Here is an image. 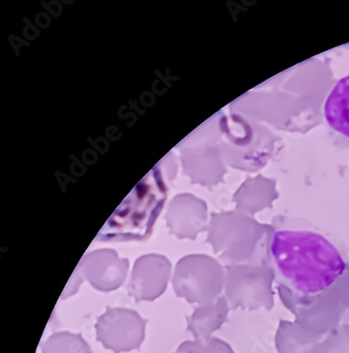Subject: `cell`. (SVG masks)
<instances>
[{
  "label": "cell",
  "mask_w": 349,
  "mask_h": 353,
  "mask_svg": "<svg viewBox=\"0 0 349 353\" xmlns=\"http://www.w3.org/2000/svg\"><path fill=\"white\" fill-rule=\"evenodd\" d=\"M268 256L278 285L297 305L308 309L336 291L349 274L346 252L315 230H275Z\"/></svg>",
  "instance_id": "6da1fadb"
},
{
  "label": "cell",
  "mask_w": 349,
  "mask_h": 353,
  "mask_svg": "<svg viewBox=\"0 0 349 353\" xmlns=\"http://www.w3.org/2000/svg\"><path fill=\"white\" fill-rule=\"evenodd\" d=\"M159 165L132 190L97 236L98 241H143L161 212L167 188Z\"/></svg>",
  "instance_id": "7a4b0ae2"
},
{
  "label": "cell",
  "mask_w": 349,
  "mask_h": 353,
  "mask_svg": "<svg viewBox=\"0 0 349 353\" xmlns=\"http://www.w3.org/2000/svg\"><path fill=\"white\" fill-rule=\"evenodd\" d=\"M146 323L147 319L135 311L108 307L97 321V341L114 353L139 349L145 340Z\"/></svg>",
  "instance_id": "3957f363"
},
{
  "label": "cell",
  "mask_w": 349,
  "mask_h": 353,
  "mask_svg": "<svg viewBox=\"0 0 349 353\" xmlns=\"http://www.w3.org/2000/svg\"><path fill=\"white\" fill-rule=\"evenodd\" d=\"M217 271L212 260L204 256L191 255L177 262L172 278L177 297L188 303H204L216 291Z\"/></svg>",
  "instance_id": "277c9868"
},
{
  "label": "cell",
  "mask_w": 349,
  "mask_h": 353,
  "mask_svg": "<svg viewBox=\"0 0 349 353\" xmlns=\"http://www.w3.org/2000/svg\"><path fill=\"white\" fill-rule=\"evenodd\" d=\"M171 262L165 256L151 254L138 258L130 280L129 295L136 303L159 299L168 285Z\"/></svg>",
  "instance_id": "5b68a950"
},
{
  "label": "cell",
  "mask_w": 349,
  "mask_h": 353,
  "mask_svg": "<svg viewBox=\"0 0 349 353\" xmlns=\"http://www.w3.org/2000/svg\"><path fill=\"white\" fill-rule=\"evenodd\" d=\"M129 265V260L120 259L115 250H98L86 254L79 268L94 289L112 292L123 285Z\"/></svg>",
  "instance_id": "8992f818"
},
{
  "label": "cell",
  "mask_w": 349,
  "mask_h": 353,
  "mask_svg": "<svg viewBox=\"0 0 349 353\" xmlns=\"http://www.w3.org/2000/svg\"><path fill=\"white\" fill-rule=\"evenodd\" d=\"M325 118L335 131L349 138V76L338 81L324 106Z\"/></svg>",
  "instance_id": "52a82bcc"
},
{
  "label": "cell",
  "mask_w": 349,
  "mask_h": 353,
  "mask_svg": "<svg viewBox=\"0 0 349 353\" xmlns=\"http://www.w3.org/2000/svg\"><path fill=\"white\" fill-rule=\"evenodd\" d=\"M167 222L171 234L179 239H195L200 230V216L189 201H174L167 214Z\"/></svg>",
  "instance_id": "ba28073f"
},
{
  "label": "cell",
  "mask_w": 349,
  "mask_h": 353,
  "mask_svg": "<svg viewBox=\"0 0 349 353\" xmlns=\"http://www.w3.org/2000/svg\"><path fill=\"white\" fill-rule=\"evenodd\" d=\"M41 353H92V349L81 334L58 332L41 345Z\"/></svg>",
  "instance_id": "9c48e42d"
},
{
  "label": "cell",
  "mask_w": 349,
  "mask_h": 353,
  "mask_svg": "<svg viewBox=\"0 0 349 353\" xmlns=\"http://www.w3.org/2000/svg\"><path fill=\"white\" fill-rule=\"evenodd\" d=\"M177 353H179V352H177Z\"/></svg>",
  "instance_id": "30bf717a"
}]
</instances>
